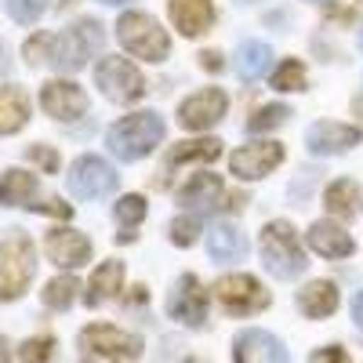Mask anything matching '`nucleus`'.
<instances>
[{"label":"nucleus","mask_w":363,"mask_h":363,"mask_svg":"<svg viewBox=\"0 0 363 363\" xmlns=\"http://www.w3.org/2000/svg\"><path fill=\"white\" fill-rule=\"evenodd\" d=\"M106 142L113 149V157L142 160L164 142V120H160V113H149V109L145 113H131V116L116 120V124L109 128Z\"/></svg>","instance_id":"1"},{"label":"nucleus","mask_w":363,"mask_h":363,"mask_svg":"<svg viewBox=\"0 0 363 363\" xmlns=\"http://www.w3.org/2000/svg\"><path fill=\"white\" fill-rule=\"evenodd\" d=\"M37 272V247L26 233H11L0 240V301H15L26 294Z\"/></svg>","instance_id":"2"},{"label":"nucleus","mask_w":363,"mask_h":363,"mask_svg":"<svg viewBox=\"0 0 363 363\" xmlns=\"http://www.w3.org/2000/svg\"><path fill=\"white\" fill-rule=\"evenodd\" d=\"M262 262L277 280H294L298 272H306V251L291 222H269L262 229Z\"/></svg>","instance_id":"3"},{"label":"nucleus","mask_w":363,"mask_h":363,"mask_svg":"<svg viewBox=\"0 0 363 363\" xmlns=\"http://www.w3.org/2000/svg\"><path fill=\"white\" fill-rule=\"evenodd\" d=\"M80 352L87 363H135L142 356V338L113 323H91L80 330Z\"/></svg>","instance_id":"4"},{"label":"nucleus","mask_w":363,"mask_h":363,"mask_svg":"<svg viewBox=\"0 0 363 363\" xmlns=\"http://www.w3.org/2000/svg\"><path fill=\"white\" fill-rule=\"evenodd\" d=\"M116 37L124 44V51H131L135 58H145V62H164L171 55V40L160 29V22L153 15H142V11H128L120 15L116 22Z\"/></svg>","instance_id":"5"},{"label":"nucleus","mask_w":363,"mask_h":363,"mask_svg":"<svg viewBox=\"0 0 363 363\" xmlns=\"http://www.w3.org/2000/svg\"><path fill=\"white\" fill-rule=\"evenodd\" d=\"M106 33L95 18H80L77 26H69L62 37H55V55H51V66H58L62 73H77L87 66V58L102 48Z\"/></svg>","instance_id":"6"},{"label":"nucleus","mask_w":363,"mask_h":363,"mask_svg":"<svg viewBox=\"0 0 363 363\" xmlns=\"http://www.w3.org/2000/svg\"><path fill=\"white\" fill-rule=\"evenodd\" d=\"M215 298L218 306L229 313V316H251V313H262L269 309V291L247 277V272H233V277H222L215 284Z\"/></svg>","instance_id":"7"},{"label":"nucleus","mask_w":363,"mask_h":363,"mask_svg":"<svg viewBox=\"0 0 363 363\" xmlns=\"http://www.w3.org/2000/svg\"><path fill=\"white\" fill-rule=\"evenodd\" d=\"M95 84L102 87V95L109 102H138L145 95V80L142 73L120 55H109L95 66Z\"/></svg>","instance_id":"8"},{"label":"nucleus","mask_w":363,"mask_h":363,"mask_svg":"<svg viewBox=\"0 0 363 363\" xmlns=\"http://www.w3.org/2000/svg\"><path fill=\"white\" fill-rule=\"evenodd\" d=\"M225 106H229V99L222 87H203L178 106V124L186 131H211L225 116Z\"/></svg>","instance_id":"9"},{"label":"nucleus","mask_w":363,"mask_h":363,"mask_svg":"<svg viewBox=\"0 0 363 363\" xmlns=\"http://www.w3.org/2000/svg\"><path fill=\"white\" fill-rule=\"evenodd\" d=\"M116 189V171L102 157H80L69 167V193L80 200H99Z\"/></svg>","instance_id":"10"},{"label":"nucleus","mask_w":363,"mask_h":363,"mask_svg":"<svg viewBox=\"0 0 363 363\" xmlns=\"http://www.w3.org/2000/svg\"><path fill=\"white\" fill-rule=\"evenodd\" d=\"M207 301H211L207 287L193 277V272H186V277L174 284V291L167 294V313H171V320L186 323V327H200L203 316H207Z\"/></svg>","instance_id":"11"},{"label":"nucleus","mask_w":363,"mask_h":363,"mask_svg":"<svg viewBox=\"0 0 363 363\" xmlns=\"http://www.w3.org/2000/svg\"><path fill=\"white\" fill-rule=\"evenodd\" d=\"M280 160H284V145H280V142H272V138H265V142L240 145L236 153L229 157V167H233L236 178L258 182V178H265L272 167H280Z\"/></svg>","instance_id":"12"},{"label":"nucleus","mask_w":363,"mask_h":363,"mask_svg":"<svg viewBox=\"0 0 363 363\" xmlns=\"http://www.w3.org/2000/svg\"><path fill=\"white\" fill-rule=\"evenodd\" d=\"M40 106L48 116L62 120V124H73L87 113V95L73 84V80H48L40 91Z\"/></svg>","instance_id":"13"},{"label":"nucleus","mask_w":363,"mask_h":363,"mask_svg":"<svg viewBox=\"0 0 363 363\" xmlns=\"http://www.w3.org/2000/svg\"><path fill=\"white\" fill-rule=\"evenodd\" d=\"M233 359L236 363H291L284 342L269 330H240L233 342Z\"/></svg>","instance_id":"14"},{"label":"nucleus","mask_w":363,"mask_h":363,"mask_svg":"<svg viewBox=\"0 0 363 363\" xmlns=\"http://www.w3.org/2000/svg\"><path fill=\"white\" fill-rule=\"evenodd\" d=\"M359 142H363V131L352 128V124H338V120H320V124H313L309 135H306L309 153H316V157H338Z\"/></svg>","instance_id":"15"},{"label":"nucleus","mask_w":363,"mask_h":363,"mask_svg":"<svg viewBox=\"0 0 363 363\" xmlns=\"http://www.w3.org/2000/svg\"><path fill=\"white\" fill-rule=\"evenodd\" d=\"M44 251L58 269H80L91 262V240L77 229H51L44 240Z\"/></svg>","instance_id":"16"},{"label":"nucleus","mask_w":363,"mask_h":363,"mask_svg":"<svg viewBox=\"0 0 363 363\" xmlns=\"http://www.w3.org/2000/svg\"><path fill=\"white\" fill-rule=\"evenodd\" d=\"M222 157V142L218 138H196V142H178L167 149V157H164V178H160V186L167 182V174L182 164H211V160H218Z\"/></svg>","instance_id":"17"},{"label":"nucleus","mask_w":363,"mask_h":363,"mask_svg":"<svg viewBox=\"0 0 363 363\" xmlns=\"http://www.w3.org/2000/svg\"><path fill=\"white\" fill-rule=\"evenodd\" d=\"M120 291H124V262H102L95 272H91L84 301L91 309H99V306H106V301H113Z\"/></svg>","instance_id":"18"},{"label":"nucleus","mask_w":363,"mask_h":363,"mask_svg":"<svg viewBox=\"0 0 363 363\" xmlns=\"http://www.w3.org/2000/svg\"><path fill=\"white\" fill-rule=\"evenodd\" d=\"M171 22L182 29V37H200L215 22V4L211 0H171Z\"/></svg>","instance_id":"19"},{"label":"nucleus","mask_w":363,"mask_h":363,"mask_svg":"<svg viewBox=\"0 0 363 363\" xmlns=\"http://www.w3.org/2000/svg\"><path fill=\"white\" fill-rule=\"evenodd\" d=\"M309 244H313V251L323 255V258H349V255L356 251L352 236H349L342 225H335V222H316V225L309 229Z\"/></svg>","instance_id":"20"},{"label":"nucleus","mask_w":363,"mask_h":363,"mask_svg":"<svg viewBox=\"0 0 363 363\" xmlns=\"http://www.w3.org/2000/svg\"><path fill=\"white\" fill-rule=\"evenodd\" d=\"M222 196V178L218 174H211V171H200L193 174L186 186L178 189V203L182 207H193V211H207V207H215V200Z\"/></svg>","instance_id":"21"},{"label":"nucleus","mask_w":363,"mask_h":363,"mask_svg":"<svg viewBox=\"0 0 363 363\" xmlns=\"http://www.w3.org/2000/svg\"><path fill=\"white\" fill-rule=\"evenodd\" d=\"M298 309L309 320H323L338 309V287L330 280H313L309 287L298 291Z\"/></svg>","instance_id":"22"},{"label":"nucleus","mask_w":363,"mask_h":363,"mask_svg":"<svg viewBox=\"0 0 363 363\" xmlns=\"http://www.w3.org/2000/svg\"><path fill=\"white\" fill-rule=\"evenodd\" d=\"M29 120V95L15 84L0 87V135H15Z\"/></svg>","instance_id":"23"},{"label":"nucleus","mask_w":363,"mask_h":363,"mask_svg":"<svg viewBox=\"0 0 363 363\" xmlns=\"http://www.w3.org/2000/svg\"><path fill=\"white\" fill-rule=\"evenodd\" d=\"M207 255L215 258V262H240L247 255V240H244V233L240 229H233V225H215L211 229V236H207Z\"/></svg>","instance_id":"24"},{"label":"nucleus","mask_w":363,"mask_h":363,"mask_svg":"<svg viewBox=\"0 0 363 363\" xmlns=\"http://www.w3.org/2000/svg\"><path fill=\"white\" fill-rule=\"evenodd\" d=\"M37 196V178L29 174V171H4L0 174V203L4 207H29Z\"/></svg>","instance_id":"25"},{"label":"nucleus","mask_w":363,"mask_h":363,"mask_svg":"<svg viewBox=\"0 0 363 363\" xmlns=\"http://www.w3.org/2000/svg\"><path fill=\"white\" fill-rule=\"evenodd\" d=\"M323 207L330 211L335 218H352L356 207H359V186L352 178H338L327 186V196H323Z\"/></svg>","instance_id":"26"},{"label":"nucleus","mask_w":363,"mask_h":363,"mask_svg":"<svg viewBox=\"0 0 363 363\" xmlns=\"http://www.w3.org/2000/svg\"><path fill=\"white\" fill-rule=\"evenodd\" d=\"M113 215H116L120 225H124V233H116V240H120V244H131V240H135V225L145 218V200H142L138 193L120 196L116 207H113Z\"/></svg>","instance_id":"27"},{"label":"nucleus","mask_w":363,"mask_h":363,"mask_svg":"<svg viewBox=\"0 0 363 363\" xmlns=\"http://www.w3.org/2000/svg\"><path fill=\"white\" fill-rule=\"evenodd\" d=\"M269 58H272L269 44H262V40H247V44H240L236 69H240V77H244V80H258V77L269 69Z\"/></svg>","instance_id":"28"},{"label":"nucleus","mask_w":363,"mask_h":363,"mask_svg":"<svg viewBox=\"0 0 363 363\" xmlns=\"http://www.w3.org/2000/svg\"><path fill=\"white\" fill-rule=\"evenodd\" d=\"M77 291H80L77 277H55L44 287V306L48 309H69L73 301H77Z\"/></svg>","instance_id":"29"},{"label":"nucleus","mask_w":363,"mask_h":363,"mask_svg":"<svg viewBox=\"0 0 363 363\" xmlns=\"http://www.w3.org/2000/svg\"><path fill=\"white\" fill-rule=\"evenodd\" d=\"M272 87L277 91H306V66H301L298 58L280 62L277 73H272Z\"/></svg>","instance_id":"30"},{"label":"nucleus","mask_w":363,"mask_h":363,"mask_svg":"<svg viewBox=\"0 0 363 363\" xmlns=\"http://www.w3.org/2000/svg\"><path fill=\"white\" fill-rule=\"evenodd\" d=\"M18 359H22V363H51V359H55V338H51V335L26 338V342L18 345Z\"/></svg>","instance_id":"31"},{"label":"nucleus","mask_w":363,"mask_h":363,"mask_svg":"<svg viewBox=\"0 0 363 363\" xmlns=\"http://www.w3.org/2000/svg\"><path fill=\"white\" fill-rule=\"evenodd\" d=\"M287 116H291V109H287V106H262V109L247 120V131H255V135L272 131V128H280Z\"/></svg>","instance_id":"32"},{"label":"nucleus","mask_w":363,"mask_h":363,"mask_svg":"<svg viewBox=\"0 0 363 363\" xmlns=\"http://www.w3.org/2000/svg\"><path fill=\"white\" fill-rule=\"evenodd\" d=\"M22 55H26V62H29V66H44V62H51V55H55V37H51V33L29 37V40L22 44Z\"/></svg>","instance_id":"33"},{"label":"nucleus","mask_w":363,"mask_h":363,"mask_svg":"<svg viewBox=\"0 0 363 363\" xmlns=\"http://www.w3.org/2000/svg\"><path fill=\"white\" fill-rule=\"evenodd\" d=\"M196 236H200V218L196 215H182V218L171 222V240L178 247H193Z\"/></svg>","instance_id":"34"},{"label":"nucleus","mask_w":363,"mask_h":363,"mask_svg":"<svg viewBox=\"0 0 363 363\" xmlns=\"http://www.w3.org/2000/svg\"><path fill=\"white\" fill-rule=\"evenodd\" d=\"M48 4H51V0H8V11H11L15 22L29 26V22H37L48 11Z\"/></svg>","instance_id":"35"},{"label":"nucleus","mask_w":363,"mask_h":363,"mask_svg":"<svg viewBox=\"0 0 363 363\" xmlns=\"http://www.w3.org/2000/svg\"><path fill=\"white\" fill-rule=\"evenodd\" d=\"M316 182H320V171H316V167H306V171H301V174L291 182V186H287V196H291L294 203H301V200H306V196L313 193Z\"/></svg>","instance_id":"36"},{"label":"nucleus","mask_w":363,"mask_h":363,"mask_svg":"<svg viewBox=\"0 0 363 363\" xmlns=\"http://www.w3.org/2000/svg\"><path fill=\"white\" fill-rule=\"evenodd\" d=\"M26 157L33 160L44 174H55V171H58V153H55L51 145H29V149H26Z\"/></svg>","instance_id":"37"},{"label":"nucleus","mask_w":363,"mask_h":363,"mask_svg":"<svg viewBox=\"0 0 363 363\" xmlns=\"http://www.w3.org/2000/svg\"><path fill=\"white\" fill-rule=\"evenodd\" d=\"M309 363H352V359H349V352L342 345H327V349H316Z\"/></svg>","instance_id":"38"},{"label":"nucleus","mask_w":363,"mask_h":363,"mask_svg":"<svg viewBox=\"0 0 363 363\" xmlns=\"http://www.w3.org/2000/svg\"><path fill=\"white\" fill-rule=\"evenodd\" d=\"M33 211H44V215H58V218H69L73 215V207L62 203V200H48V203H29Z\"/></svg>","instance_id":"39"},{"label":"nucleus","mask_w":363,"mask_h":363,"mask_svg":"<svg viewBox=\"0 0 363 363\" xmlns=\"http://www.w3.org/2000/svg\"><path fill=\"white\" fill-rule=\"evenodd\" d=\"M200 66H203L207 73H218V69H222V55H218V51H203V55H200Z\"/></svg>","instance_id":"40"},{"label":"nucleus","mask_w":363,"mask_h":363,"mask_svg":"<svg viewBox=\"0 0 363 363\" xmlns=\"http://www.w3.org/2000/svg\"><path fill=\"white\" fill-rule=\"evenodd\" d=\"M222 207L229 211V215H236V211H244V207H247V196H244V193H229Z\"/></svg>","instance_id":"41"},{"label":"nucleus","mask_w":363,"mask_h":363,"mask_svg":"<svg viewBox=\"0 0 363 363\" xmlns=\"http://www.w3.org/2000/svg\"><path fill=\"white\" fill-rule=\"evenodd\" d=\"M323 15L338 18V22H352V18H356V11H349V8H338V4H327V8H323Z\"/></svg>","instance_id":"42"},{"label":"nucleus","mask_w":363,"mask_h":363,"mask_svg":"<svg viewBox=\"0 0 363 363\" xmlns=\"http://www.w3.org/2000/svg\"><path fill=\"white\" fill-rule=\"evenodd\" d=\"M352 320H356V327H363V291H359L356 301H352Z\"/></svg>","instance_id":"43"},{"label":"nucleus","mask_w":363,"mask_h":363,"mask_svg":"<svg viewBox=\"0 0 363 363\" xmlns=\"http://www.w3.org/2000/svg\"><path fill=\"white\" fill-rule=\"evenodd\" d=\"M0 363H15V359H11V345H8V338H0Z\"/></svg>","instance_id":"44"},{"label":"nucleus","mask_w":363,"mask_h":363,"mask_svg":"<svg viewBox=\"0 0 363 363\" xmlns=\"http://www.w3.org/2000/svg\"><path fill=\"white\" fill-rule=\"evenodd\" d=\"M8 69V51H4V44H0V73Z\"/></svg>","instance_id":"45"},{"label":"nucleus","mask_w":363,"mask_h":363,"mask_svg":"<svg viewBox=\"0 0 363 363\" xmlns=\"http://www.w3.org/2000/svg\"><path fill=\"white\" fill-rule=\"evenodd\" d=\"M102 4H128V0H102Z\"/></svg>","instance_id":"46"},{"label":"nucleus","mask_w":363,"mask_h":363,"mask_svg":"<svg viewBox=\"0 0 363 363\" xmlns=\"http://www.w3.org/2000/svg\"><path fill=\"white\" fill-rule=\"evenodd\" d=\"M236 4H258V0H236Z\"/></svg>","instance_id":"47"},{"label":"nucleus","mask_w":363,"mask_h":363,"mask_svg":"<svg viewBox=\"0 0 363 363\" xmlns=\"http://www.w3.org/2000/svg\"><path fill=\"white\" fill-rule=\"evenodd\" d=\"M359 51H363V33H359Z\"/></svg>","instance_id":"48"},{"label":"nucleus","mask_w":363,"mask_h":363,"mask_svg":"<svg viewBox=\"0 0 363 363\" xmlns=\"http://www.w3.org/2000/svg\"><path fill=\"white\" fill-rule=\"evenodd\" d=\"M186 363H203V359H186Z\"/></svg>","instance_id":"49"}]
</instances>
